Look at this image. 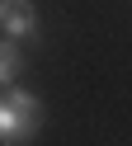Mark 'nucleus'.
Listing matches in <instances>:
<instances>
[{"instance_id":"2","label":"nucleus","mask_w":132,"mask_h":146,"mask_svg":"<svg viewBox=\"0 0 132 146\" xmlns=\"http://www.w3.org/2000/svg\"><path fill=\"white\" fill-rule=\"evenodd\" d=\"M0 33L5 38H38V10L33 0H0Z\"/></svg>"},{"instance_id":"3","label":"nucleus","mask_w":132,"mask_h":146,"mask_svg":"<svg viewBox=\"0 0 132 146\" xmlns=\"http://www.w3.org/2000/svg\"><path fill=\"white\" fill-rule=\"evenodd\" d=\"M19 71H24V52L14 47V38H0V90L14 85Z\"/></svg>"},{"instance_id":"1","label":"nucleus","mask_w":132,"mask_h":146,"mask_svg":"<svg viewBox=\"0 0 132 146\" xmlns=\"http://www.w3.org/2000/svg\"><path fill=\"white\" fill-rule=\"evenodd\" d=\"M38 123H43L38 94L5 85V94H0V141H9V146H14V141H28V137L38 132Z\"/></svg>"}]
</instances>
